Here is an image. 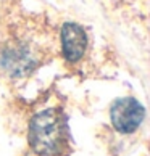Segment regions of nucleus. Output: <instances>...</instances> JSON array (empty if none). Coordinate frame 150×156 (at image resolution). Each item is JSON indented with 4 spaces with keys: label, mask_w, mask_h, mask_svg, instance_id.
<instances>
[{
    "label": "nucleus",
    "mask_w": 150,
    "mask_h": 156,
    "mask_svg": "<svg viewBox=\"0 0 150 156\" xmlns=\"http://www.w3.org/2000/svg\"><path fill=\"white\" fill-rule=\"evenodd\" d=\"M61 48L68 61H78L87 48V34L81 26L66 23L61 29Z\"/></svg>",
    "instance_id": "3"
},
{
    "label": "nucleus",
    "mask_w": 150,
    "mask_h": 156,
    "mask_svg": "<svg viewBox=\"0 0 150 156\" xmlns=\"http://www.w3.org/2000/svg\"><path fill=\"white\" fill-rule=\"evenodd\" d=\"M29 143L40 156H58L68 145V127L63 113L57 108L40 111L29 126Z\"/></svg>",
    "instance_id": "1"
},
{
    "label": "nucleus",
    "mask_w": 150,
    "mask_h": 156,
    "mask_svg": "<svg viewBox=\"0 0 150 156\" xmlns=\"http://www.w3.org/2000/svg\"><path fill=\"white\" fill-rule=\"evenodd\" d=\"M145 116V109L136 98H119L112 105L110 118L118 132L131 134L141 126Z\"/></svg>",
    "instance_id": "2"
}]
</instances>
